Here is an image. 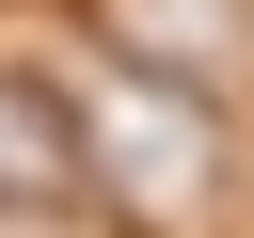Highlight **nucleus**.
<instances>
[{
	"mask_svg": "<svg viewBox=\"0 0 254 238\" xmlns=\"http://www.w3.org/2000/svg\"><path fill=\"white\" fill-rule=\"evenodd\" d=\"M64 175H79V143H64L32 95H0V190H64Z\"/></svg>",
	"mask_w": 254,
	"mask_h": 238,
	"instance_id": "nucleus-3",
	"label": "nucleus"
},
{
	"mask_svg": "<svg viewBox=\"0 0 254 238\" xmlns=\"http://www.w3.org/2000/svg\"><path fill=\"white\" fill-rule=\"evenodd\" d=\"M127 48H143L159 95H206L238 63V0H127Z\"/></svg>",
	"mask_w": 254,
	"mask_h": 238,
	"instance_id": "nucleus-2",
	"label": "nucleus"
},
{
	"mask_svg": "<svg viewBox=\"0 0 254 238\" xmlns=\"http://www.w3.org/2000/svg\"><path fill=\"white\" fill-rule=\"evenodd\" d=\"M79 159H95L127 206H159V222H190V206L222 190L206 111H190V95H159V79H79Z\"/></svg>",
	"mask_w": 254,
	"mask_h": 238,
	"instance_id": "nucleus-1",
	"label": "nucleus"
}]
</instances>
